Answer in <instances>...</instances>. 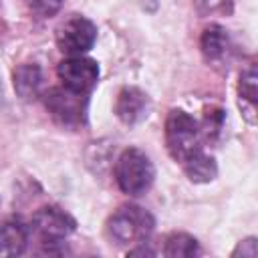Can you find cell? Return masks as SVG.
Wrapping results in <instances>:
<instances>
[{
    "instance_id": "6da1fadb",
    "label": "cell",
    "mask_w": 258,
    "mask_h": 258,
    "mask_svg": "<svg viewBox=\"0 0 258 258\" xmlns=\"http://www.w3.org/2000/svg\"><path fill=\"white\" fill-rule=\"evenodd\" d=\"M155 179V167L149 155L137 147L125 149L115 161V181L127 196L145 194Z\"/></svg>"
},
{
    "instance_id": "7a4b0ae2",
    "label": "cell",
    "mask_w": 258,
    "mask_h": 258,
    "mask_svg": "<svg viewBox=\"0 0 258 258\" xmlns=\"http://www.w3.org/2000/svg\"><path fill=\"white\" fill-rule=\"evenodd\" d=\"M155 220L145 208L127 204L115 210L107 220V236L119 246L139 244L149 238Z\"/></svg>"
},
{
    "instance_id": "3957f363",
    "label": "cell",
    "mask_w": 258,
    "mask_h": 258,
    "mask_svg": "<svg viewBox=\"0 0 258 258\" xmlns=\"http://www.w3.org/2000/svg\"><path fill=\"white\" fill-rule=\"evenodd\" d=\"M200 141H202L200 121H196L183 109H171L165 119V145L169 155L181 163L185 157L202 149Z\"/></svg>"
},
{
    "instance_id": "277c9868",
    "label": "cell",
    "mask_w": 258,
    "mask_h": 258,
    "mask_svg": "<svg viewBox=\"0 0 258 258\" xmlns=\"http://www.w3.org/2000/svg\"><path fill=\"white\" fill-rule=\"evenodd\" d=\"M95 40H97V26L89 18L79 14L69 16L56 28V46L60 48V52L69 56L87 52L89 48H93Z\"/></svg>"
},
{
    "instance_id": "5b68a950",
    "label": "cell",
    "mask_w": 258,
    "mask_h": 258,
    "mask_svg": "<svg viewBox=\"0 0 258 258\" xmlns=\"http://www.w3.org/2000/svg\"><path fill=\"white\" fill-rule=\"evenodd\" d=\"M42 101L48 113L52 115V119L58 121L60 125L75 127L85 121L87 95H79L64 87H56V89H48L42 95Z\"/></svg>"
},
{
    "instance_id": "8992f818",
    "label": "cell",
    "mask_w": 258,
    "mask_h": 258,
    "mask_svg": "<svg viewBox=\"0 0 258 258\" xmlns=\"http://www.w3.org/2000/svg\"><path fill=\"white\" fill-rule=\"evenodd\" d=\"M56 75L64 89L79 95H87L99 81V64L93 58L75 54L58 62Z\"/></svg>"
},
{
    "instance_id": "52a82bcc",
    "label": "cell",
    "mask_w": 258,
    "mask_h": 258,
    "mask_svg": "<svg viewBox=\"0 0 258 258\" xmlns=\"http://www.w3.org/2000/svg\"><path fill=\"white\" fill-rule=\"evenodd\" d=\"M30 226L42 242L56 244L75 232L77 222L64 210H60L56 206H42L40 210L34 212Z\"/></svg>"
},
{
    "instance_id": "ba28073f",
    "label": "cell",
    "mask_w": 258,
    "mask_h": 258,
    "mask_svg": "<svg viewBox=\"0 0 258 258\" xmlns=\"http://www.w3.org/2000/svg\"><path fill=\"white\" fill-rule=\"evenodd\" d=\"M149 95L139 87H123L115 99V115L125 125H135L143 121L149 113Z\"/></svg>"
},
{
    "instance_id": "9c48e42d",
    "label": "cell",
    "mask_w": 258,
    "mask_h": 258,
    "mask_svg": "<svg viewBox=\"0 0 258 258\" xmlns=\"http://www.w3.org/2000/svg\"><path fill=\"white\" fill-rule=\"evenodd\" d=\"M28 244V228L18 218L0 222V258L20 256Z\"/></svg>"
},
{
    "instance_id": "30bf717a",
    "label": "cell",
    "mask_w": 258,
    "mask_h": 258,
    "mask_svg": "<svg viewBox=\"0 0 258 258\" xmlns=\"http://www.w3.org/2000/svg\"><path fill=\"white\" fill-rule=\"evenodd\" d=\"M256 99H258V75L256 69L250 67L240 75L238 81V105L250 125L256 123Z\"/></svg>"
},
{
    "instance_id": "8fae6325",
    "label": "cell",
    "mask_w": 258,
    "mask_h": 258,
    "mask_svg": "<svg viewBox=\"0 0 258 258\" xmlns=\"http://www.w3.org/2000/svg\"><path fill=\"white\" fill-rule=\"evenodd\" d=\"M228 32L224 26L220 24H208L204 30H202V36H200V48H202V54L206 56V60L210 62H218L226 56L228 52Z\"/></svg>"
},
{
    "instance_id": "7c38bea8",
    "label": "cell",
    "mask_w": 258,
    "mask_h": 258,
    "mask_svg": "<svg viewBox=\"0 0 258 258\" xmlns=\"http://www.w3.org/2000/svg\"><path fill=\"white\" fill-rule=\"evenodd\" d=\"M12 81H14V91L20 99L24 101H30L34 97H38L40 93V85H42V71L38 64H30V62H24L20 67L14 69V75H12Z\"/></svg>"
},
{
    "instance_id": "4fadbf2b",
    "label": "cell",
    "mask_w": 258,
    "mask_h": 258,
    "mask_svg": "<svg viewBox=\"0 0 258 258\" xmlns=\"http://www.w3.org/2000/svg\"><path fill=\"white\" fill-rule=\"evenodd\" d=\"M181 165H183V171H185L187 179L194 181V183H208L218 175L216 159L212 155H208L204 149L185 157L181 161Z\"/></svg>"
},
{
    "instance_id": "5bb4252c",
    "label": "cell",
    "mask_w": 258,
    "mask_h": 258,
    "mask_svg": "<svg viewBox=\"0 0 258 258\" xmlns=\"http://www.w3.org/2000/svg\"><path fill=\"white\" fill-rule=\"evenodd\" d=\"M200 252V244L191 234L185 232H171L165 238L163 254L167 258H191Z\"/></svg>"
},
{
    "instance_id": "9a60e30c",
    "label": "cell",
    "mask_w": 258,
    "mask_h": 258,
    "mask_svg": "<svg viewBox=\"0 0 258 258\" xmlns=\"http://www.w3.org/2000/svg\"><path fill=\"white\" fill-rule=\"evenodd\" d=\"M222 121H224V111L218 109V107H210L206 109V115H204V123H200V129H202V135L206 133L208 137H216L222 129Z\"/></svg>"
},
{
    "instance_id": "2e32d148",
    "label": "cell",
    "mask_w": 258,
    "mask_h": 258,
    "mask_svg": "<svg viewBox=\"0 0 258 258\" xmlns=\"http://www.w3.org/2000/svg\"><path fill=\"white\" fill-rule=\"evenodd\" d=\"M22 4L38 16H52L60 10L62 0H22Z\"/></svg>"
},
{
    "instance_id": "e0dca14e",
    "label": "cell",
    "mask_w": 258,
    "mask_h": 258,
    "mask_svg": "<svg viewBox=\"0 0 258 258\" xmlns=\"http://www.w3.org/2000/svg\"><path fill=\"white\" fill-rule=\"evenodd\" d=\"M256 254H258V246H256V238H254V236L242 240V242L234 248V252H232L234 258H236V256H242V258H254Z\"/></svg>"
},
{
    "instance_id": "ac0fdd59",
    "label": "cell",
    "mask_w": 258,
    "mask_h": 258,
    "mask_svg": "<svg viewBox=\"0 0 258 258\" xmlns=\"http://www.w3.org/2000/svg\"><path fill=\"white\" fill-rule=\"evenodd\" d=\"M200 4H202V8L204 10H230V4H232V0H200Z\"/></svg>"
},
{
    "instance_id": "d6986e66",
    "label": "cell",
    "mask_w": 258,
    "mask_h": 258,
    "mask_svg": "<svg viewBox=\"0 0 258 258\" xmlns=\"http://www.w3.org/2000/svg\"><path fill=\"white\" fill-rule=\"evenodd\" d=\"M2 101H4V89H2V79H0V105H2Z\"/></svg>"
}]
</instances>
